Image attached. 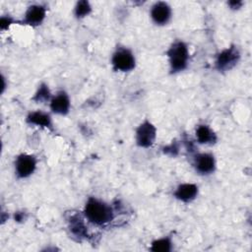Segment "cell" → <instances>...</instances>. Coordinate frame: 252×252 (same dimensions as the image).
I'll return each instance as SVG.
<instances>
[{
	"label": "cell",
	"mask_w": 252,
	"mask_h": 252,
	"mask_svg": "<svg viewBox=\"0 0 252 252\" xmlns=\"http://www.w3.org/2000/svg\"><path fill=\"white\" fill-rule=\"evenodd\" d=\"M84 218L98 226L105 225L114 219V211L110 205L96 197H89L83 210Z\"/></svg>",
	"instance_id": "cell-1"
},
{
	"label": "cell",
	"mask_w": 252,
	"mask_h": 252,
	"mask_svg": "<svg viewBox=\"0 0 252 252\" xmlns=\"http://www.w3.org/2000/svg\"><path fill=\"white\" fill-rule=\"evenodd\" d=\"M170 74H177L187 69L190 60L188 45L181 39L174 40L166 50Z\"/></svg>",
	"instance_id": "cell-2"
},
{
	"label": "cell",
	"mask_w": 252,
	"mask_h": 252,
	"mask_svg": "<svg viewBox=\"0 0 252 252\" xmlns=\"http://www.w3.org/2000/svg\"><path fill=\"white\" fill-rule=\"evenodd\" d=\"M110 63L115 72L127 73L135 69L136 57L130 48L119 45L113 51Z\"/></svg>",
	"instance_id": "cell-3"
},
{
	"label": "cell",
	"mask_w": 252,
	"mask_h": 252,
	"mask_svg": "<svg viewBox=\"0 0 252 252\" xmlns=\"http://www.w3.org/2000/svg\"><path fill=\"white\" fill-rule=\"evenodd\" d=\"M240 51L236 45H230L220 51L215 60L216 69L220 72H227L237 65L240 60Z\"/></svg>",
	"instance_id": "cell-4"
},
{
	"label": "cell",
	"mask_w": 252,
	"mask_h": 252,
	"mask_svg": "<svg viewBox=\"0 0 252 252\" xmlns=\"http://www.w3.org/2000/svg\"><path fill=\"white\" fill-rule=\"evenodd\" d=\"M37 166V158L31 154H20L14 161V170L18 178L24 179L32 175Z\"/></svg>",
	"instance_id": "cell-5"
},
{
	"label": "cell",
	"mask_w": 252,
	"mask_h": 252,
	"mask_svg": "<svg viewBox=\"0 0 252 252\" xmlns=\"http://www.w3.org/2000/svg\"><path fill=\"white\" fill-rule=\"evenodd\" d=\"M157 139V128L149 120L141 122L135 131V142L140 148H150L154 145Z\"/></svg>",
	"instance_id": "cell-6"
},
{
	"label": "cell",
	"mask_w": 252,
	"mask_h": 252,
	"mask_svg": "<svg viewBox=\"0 0 252 252\" xmlns=\"http://www.w3.org/2000/svg\"><path fill=\"white\" fill-rule=\"evenodd\" d=\"M193 166L201 175H210L216 170L217 162L215 156L211 153H198L194 156Z\"/></svg>",
	"instance_id": "cell-7"
},
{
	"label": "cell",
	"mask_w": 252,
	"mask_h": 252,
	"mask_svg": "<svg viewBox=\"0 0 252 252\" xmlns=\"http://www.w3.org/2000/svg\"><path fill=\"white\" fill-rule=\"evenodd\" d=\"M150 17L157 26H165L172 18L171 7L166 2H156L150 10Z\"/></svg>",
	"instance_id": "cell-8"
},
{
	"label": "cell",
	"mask_w": 252,
	"mask_h": 252,
	"mask_svg": "<svg viewBox=\"0 0 252 252\" xmlns=\"http://www.w3.org/2000/svg\"><path fill=\"white\" fill-rule=\"evenodd\" d=\"M49 108L54 114L67 115L71 108V99L69 94L64 90L58 91L52 95L49 101Z\"/></svg>",
	"instance_id": "cell-9"
},
{
	"label": "cell",
	"mask_w": 252,
	"mask_h": 252,
	"mask_svg": "<svg viewBox=\"0 0 252 252\" xmlns=\"http://www.w3.org/2000/svg\"><path fill=\"white\" fill-rule=\"evenodd\" d=\"M199 194V187L195 183H180L173 191V197L180 202L190 203L194 201Z\"/></svg>",
	"instance_id": "cell-10"
},
{
	"label": "cell",
	"mask_w": 252,
	"mask_h": 252,
	"mask_svg": "<svg viewBox=\"0 0 252 252\" xmlns=\"http://www.w3.org/2000/svg\"><path fill=\"white\" fill-rule=\"evenodd\" d=\"M46 17V8L39 4H34L30 6L25 15L23 23L31 27H37L41 25Z\"/></svg>",
	"instance_id": "cell-11"
},
{
	"label": "cell",
	"mask_w": 252,
	"mask_h": 252,
	"mask_svg": "<svg viewBox=\"0 0 252 252\" xmlns=\"http://www.w3.org/2000/svg\"><path fill=\"white\" fill-rule=\"evenodd\" d=\"M26 122L30 125H34L37 127L46 128L50 130L52 129V126H53L52 118L50 114L43 110L31 111L26 117Z\"/></svg>",
	"instance_id": "cell-12"
},
{
	"label": "cell",
	"mask_w": 252,
	"mask_h": 252,
	"mask_svg": "<svg viewBox=\"0 0 252 252\" xmlns=\"http://www.w3.org/2000/svg\"><path fill=\"white\" fill-rule=\"evenodd\" d=\"M196 140L202 145H214L217 140V134L215 131L207 124H199L195 129Z\"/></svg>",
	"instance_id": "cell-13"
},
{
	"label": "cell",
	"mask_w": 252,
	"mask_h": 252,
	"mask_svg": "<svg viewBox=\"0 0 252 252\" xmlns=\"http://www.w3.org/2000/svg\"><path fill=\"white\" fill-rule=\"evenodd\" d=\"M173 249V241L171 236H162L151 242L150 250L153 252H170Z\"/></svg>",
	"instance_id": "cell-14"
},
{
	"label": "cell",
	"mask_w": 252,
	"mask_h": 252,
	"mask_svg": "<svg viewBox=\"0 0 252 252\" xmlns=\"http://www.w3.org/2000/svg\"><path fill=\"white\" fill-rule=\"evenodd\" d=\"M70 231L77 237H85L87 233V226L85 225L84 220L78 216H72L69 220Z\"/></svg>",
	"instance_id": "cell-15"
},
{
	"label": "cell",
	"mask_w": 252,
	"mask_h": 252,
	"mask_svg": "<svg viewBox=\"0 0 252 252\" xmlns=\"http://www.w3.org/2000/svg\"><path fill=\"white\" fill-rule=\"evenodd\" d=\"M52 95L53 94H51L48 86L45 83H41L38 86L36 92L34 93L32 100H34L36 103H44V102L49 103Z\"/></svg>",
	"instance_id": "cell-16"
},
{
	"label": "cell",
	"mask_w": 252,
	"mask_h": 252,
	"mask_svg": "<svg viewBox=\"0 0 252 252\" xmlns=\"http://www.w3.org/2000/svg\"><path fill=\"white\" fill-rule=\"evenodd\" d=\"M91 12H92V6L88 1L82 0L76 3V6L74 8V15L77 19L85 18L89 16Z\"/></svg>",
	"instance_id": "cell-17"
},
{
	"label": "cell",
	"mask_w": 252,
	"mask_h": 252,
	"mask_svg": "<svg viewBox=\"0 0 252 252\" xmlns=\"http://www.w3.org/2000/svg\"><path fill=\"white\" fill-rule=\"evenodd\" d=\"M13 23V19L11 17H2L1 18V23H0V27L1 30H6L11 24Z\"/></svg>",
	"instance_id": "cell-18"
},
{
	"label": "cell",
	"mask_w": 252,
	"mask_h": 252,
	"mask_svg": "<svg viewBox=\"0 0 252 252\" xmlns=\"http://www.w3.org/2000/svg\"><path fill=\"white\" fill-rule=\"evenodd\" d=\"M228 5L230 6V9H233V10H237L241 7L242 5V2L241 1H238V2H235V1H231L228 3Z\"/></svg>",
	"instance_id": "cell-19"
}]
</instances>
